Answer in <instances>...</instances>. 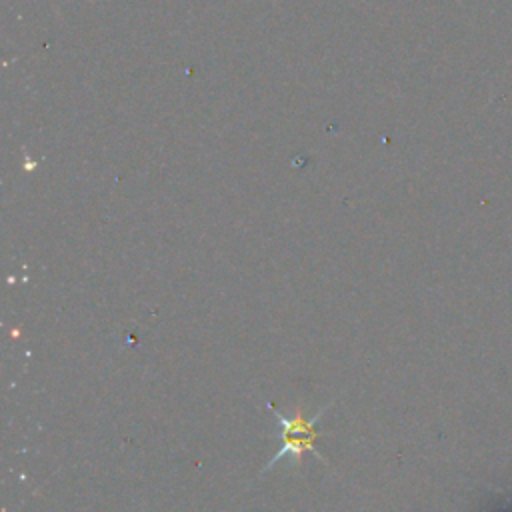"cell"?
<instances>
[{
	"mask_svg": "<svg viewBox=\"0 0 512 512\" xmlns=\"http://www.w3.org/2000/svg\"><path fill=\"white\" fill-rule=\"evenodd\" d=\"M266 406H268V410L276 416V420H278L280 426H282V448L276 452L274 458H270V462H268V466L264 468V472H266L270 466H274L278 460L286 458V456H290L294 462H298L304 452H312L316 458H322V456L316 452L314 442H316V436H318V432H316V422H318L320 416L324 414V408H322L320 412H316L310 420H306L302 414H298V416H294V418H284L280 412L274 410V406H272L270 402H266Z\"/></svg>",
	"mask_w": 512,
	"mask_h": 512,
	"instance_id": "1",
	"label": "cell"
}]
</instances>
